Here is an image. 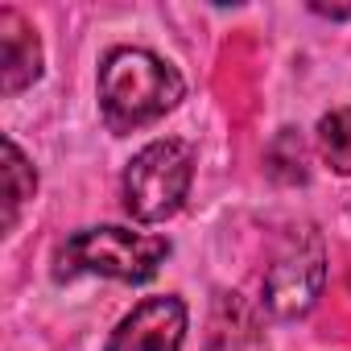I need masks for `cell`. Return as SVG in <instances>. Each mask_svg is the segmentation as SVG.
I'll list each match as a JSON object with an SVG mask.
<instances>
[{"label":"cell","mask_w":351,"mask_h":351,"mask_svg":"<svg viewBox=\"0 0 351 351\" xmlns=\"http://www.w3.org/2000/svg\"><path fill=\"white\" fill-rule=\"evenodd\" d=\"M182 75L149 50L120 46L99 66V112L112 132H132L161 120L182 104Z\"/></svg>","instance_id":"1"},{"label":"cell","mask_w":351,"mask_h":351,"mask_svg":"<svg viewBox=\"0 0 351 351\" xmlns=\"http://www.w3.org/2000/svg\"><path fill=\"white\" fill-rule=\"evenodd\" d=\"M169 256L165 236H145L128 228H83L54 252V277H112V281H149Z\"/></svg>","instance_id":"2"},{"label":"cell","mask_w":351,"mask_h":351,"mask_svg":"<svg viewBox=\"0 0 351 351\" xmlns=\"http://www.w3.org/2000/svg\"><path fill=\"white\" fill-rule=\"evenodd\" d=\"M195 178V149L178 136L145 145L124 169V211L136 223H161L178 215Z\"/></svg>","instance_id":"3"},{"label":"cell","mask_w":351,"mask_h":351,"mask_svg":"<svg viewBox=\"0 0 351 351\" xmlns=\"http://www.w3.org/2000/svg\"><path fill=\"white\" fill-rule=\"evenodd\" d=\"M326 281V252L314 228H293L265 273V306L277 318H302Z\"/></svg>","instance_id":"4"},{"label":"cell","mask_w":351,"mask_h":351,"mask_svg":"<svg viewBox=\"0 0 351 351\" xmlns=\"http://www.w3.org/2000/svg\"><path fill=\"white\" fill-rule=\"evenodd\" d=\"M186 339V306L182 298L161 293L145 298L108 339V351H182Z\"/></svg>","instance_id":"5"},{"label":"cell","mask_w":351,"mask_h":351,"mask_svg":"<svg viewBox=\"0 0 351 351\" xmlns=\"http://www.w3.org/2000/svg\"><path fill=\"white\" fill-rule=\"evenodd\" d=\"M203 351H273L256 306L240 293H215L207 314V343Z\"/></svg>","instance_id":"6"},{"label":"cell","mask_w":351,"mask_h":351,"mask_svg":"<svg viewBox=\"0 0 351 351\" xmlns=\"http://www.w3.org/2000/svg\"><path fill=\"white\" fill-rule=\"evenodd\" d=\"M42 79V42L17 9H0V91L17 95Z\"/></svg>","instance_id":"7"},{"label":"cell","mask_w":351,"mask_h":351,"mask_svg":"<svg viewBox=\"0 0 351 351\" xmlns=\"http://www.w3.org/2000/svg\"><path fill=\"white\" fill-rule=\"evenodd\" d=\"M34 191H38V173H34L29 157L17 149V141L5 136V232L17 228V215L34 199Z\"/></svg>","instance_id":"8"},{"label":"cell","mask_w":351,"mask_h":351,"mask_svg":"<svg viewBox=\"0 0 351 351\" xmlns=\"http://www.w3.org/2000/svg\"><path fill=\"white\" fill-rule=\"evenodd\" d=\"M318 149L335 173H351V104L318 120Z\"/></svg>","instance_id":"9"}]
</instances>
